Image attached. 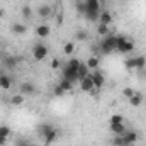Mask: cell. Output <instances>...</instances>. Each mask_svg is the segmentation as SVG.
<instances>
[{"label": "cell", "instance_id": "26", "mask_svg": "<svg viewBox=\"0 0 146 146\" xmlns=\"http://www.w3.org/2000/svg\"><path fill=\"white\" fill-rule=\"evenodd\" d=\"M22 15H24V19H31V17H33V9H31V5H22Z\"/></svg>", "mask_w": 146, "mask_h": 146}, {"label": "cell", "instance_id": "27", "mask_svg": "<svg viewBox=\"0 0 146 146\" xmlns=\"http://www.w3.org/2000/svg\"><path fill=\"white\" fill-rule=\"evenodd\" d=\"M9 136H10V127L9 126H0V138L9 139Z\"/></svg>", "mask_w": 146, "mask_h": 146}, {"label": "cell", "instance_id": "29", "mask_svg": "<svg viewBox=\"0 0 146 146\" xmlns=\"http://www.w3.org/2000/svg\"><path fill=\"white\" fill-rule=\"evenodd\" d=\"M112 145H114V146H124V141H122V134H117V136L112 139Z\"/></svg>", "mask_w": 146, "mask_h": 146}, {"label": "cell", "instance_id": "22", "mask_svg": "<svg viewBox=\"0 0 146 146\" xmlns=\"http://www.w3.org/2000/svg\"><path fill=\"white\" fill-rule=\"evenodd\" d=\"M97 33H99V36L106 37V36H109L112 31L109 29V26H106V24H99V27H97Z\"/></svg>", "mask_w": 146, "mask_h": 146}, {"label": "cell", "instance_id": "15", "mask_svg": "<svg viewBox=\"0 0 146 146\" xmlns=\"http://www.w3.org/2000/svg\"><path fill=\"white\" fill-rule=\"evenodd\" d=\"M85 10L100 12V0H85Z\"/></svg>", "mask_w": 146, "mask_h": 146}, {"label": "cell", "instance_id": "24", "mask_svg": "<svg viewBox=\"0 0 146 146\" xmlns=\"http://www.w3.org/2000/svg\"><path fill=\"white\" fill-rule=\"evenodd\" d=\"M58 85H60V87H61V88H63L65 92H70V90L73 88V82L66 80V78H61V82H60Z\"/></svg>", "mask_w": 146, "mask_h": 146}, {"label": "cell", "instance_id": "19", "mask_svg": "<svg viewBox=\"0 0 146 146\" xmlns=\"http://www.w3.org/2000/svg\"><path fill=\"white\" fill-rule=\"evenodd\" d=\"M99 65H100V61H99L97 56H90V58L87 60V66H88V70H99Z\"/></svg>", "mask_w": 146, "mask_h": 146}, {"label": "cell", "instance_id": "36", "mask_svg": "<svg viewBox=\"0 0 146 146\" xmlns=\"http://www.w3.org/2000/svg\"><path fill=\"white\" fill-rule=\"evenodd\" d=\"M87 36H88V34H87L85 31H78V34H76L78 39H87Z\"/></svg>", "mask_w": 146, "mask_h": 146}, {"label": "cell", "instance_id": "1", "mask_svg": "<svg viewBox=\"0 0 146 146\" xmlns=\"http://www.w3.org/2000/svg\"><path fill=\"white\" fill-rule=\"evenodd\" d=\"M39 133H41V136H42V139H44L46 145H53L58 139V136H60L58 129L54 126H51V124H42L41 129H39Z\"/></svg>", "mask_w": 146, "mask_h": 146}, {"label": "cell", "instance_id": "4", "mask_svg": "<svg viewBox=\"0 0 146 146\" xmlns=\"http://www.w3.org/2000/svg\"><path fill=\"white\" fill-rule=\"evenodd\" d=\"M48 53H49V49H48V46L42 44V42H37L36 46L33 48V58H34L36 61H42V60H46Z\"/></svg>", "mask_w": 146, "mask_h": 146}, {"label": "cell", "instance_id": "30", "mask_svg": "<svg viewBox=\"0 0 146 146\" xmlns=\"http://www.w3.org/2000/svg\"><path fill=\"white\" fill-rule=\"evenodd\" d=\"M124 66H126L127 70H134V58H127V60L124 61Z\"/></svg>", "mask_w": 146, "mask_h": 146}, {"label": "cell", "instance_id": "14", "mask_svg": "<svg viewBox=\"0 0 146 146\" xmlns=\"http://www.w3.org/2000/svg\"><path fill=\"white\" fill-rule=\"evenodd\" d=\"M37 14H39V17L41 19H48L51 14H53V9H51V5H39V9H37Z\"/></svg>", "mask_w": 146, "mask_h": 146}, {"label": "cell", "instance_id": "12", "mask_svg": "<svg viewBox=\"0 0 146 146\" xmlns=\"http://www.w3.org/2000/svg\"><path fill=\"white\" fill-rule=\"evenodd\" d=\"M112 21H114V17H112V14H110L109 10H100L99 24H106V26H109V24H112Z\"/></svg>", "mask_w": 146, "mask_h": 146}, {"label": "cell", "instance_id": "23", "mask_svg": "<svg viewBox=\"0 0 146 146\" xmlns=\"http://www.w3.org/2000/svg\"><path fill=\"white\" fill-rule=\"evenodd\" d=\"M10 104H12V106H22V104H24V95H22V94H15V95H12Z\"/></svg>", "mask_w": 146, "mask_h": 146}, {"label": "cell", "instance_id": "17", "mask_svg": "<svg viewBox=\"0 0 146 146\" xmlns=\"http://www.w3.org/2000/svg\"><path fill=\"white\" fill-rule=\"evenodd\" d=\"M49 33H51V29H49V26H46V24H41V26L36 27V34L39 37H48Z\"/></svg>", "mask_w": 146, "mask_h": 146}, {"label": "cell", "instance_id": "7", "mask_svg": "<svg viewBox=\"0 0 146 146\" xmlns=\"http://www.w3.org/2000/svg\"><path fill=\"white\" fill-rule=\"evenodd\" d=\"M122 141H124V146H134L138 143V133L126 129V133L122 134Z\"/></svg>", "mask_w": 146, "mask_h": 146}, {"label": "cell", "instance_id": "3", "mask_svg": "<svg viewBox=\"0 0 146 146\" xmlns=\"http://www.w3.org/2000/svg\"><path fill=\"white\" fill-rule=\"evenodd\" d=\"M133 49H134L133 39H127L126 36H117V49H115V51H119V53H122V54H127V53H131Z\"/></svg>", "mask_w": 146, "mask_h": 146}, {"label": "cell", "instance_id": "35", "mask_svg": "<svg viewBox=\"0 0 146 146\" xmlns=\"http://www.w3.org/2000/svg\"><path fill=\"white\" fill-rule=\"evenodd\" d=\"M51 66H53L54 70H56V68H60V60H58V58H54V60L51 61Z\"/></svg>", "mask_w": 146, "mask_h": 146}, {"label": "cell", "instance_id": "28", "mask_svg": "<svg viewBox=\"0 0 146 146\" xmlns=\"http://www.w3.org/2000/svg\"><path fill=\"white\" fill-rule=\"evenodd\" d=\"M114 122H124V117L121 114H114V115H110V124H114Z\"/></svg>", "mask_w": 146, "mask_h": 146}, {"label": "cell", "instance_id": "16", "mask_svg": "<svg viewBox=\"0 0 146 146\" xmlns=\"http://www.w3.org/2000/svg\"><path fill=\"white\" fill-rule=\"evenodd\" d=\"M110 131L117 136V134H124L126 133V124L124 122H114L110 124Z\"/></svg>", "mask_w": 146, "mask_h": 146}, {"label": "cell", "instance_id": "5", "mask_svg": "<svg viewBox=\"0 0 146 146\" xmlns=\"http://www.w3.org/2000/svg\"><path fill=\"white\" fill-rule=\"evenodd\" d=\"M61 75H63V78L70 80V82H73V83L78 80V70H76V68H73V66H70V65H65V66H63Z\"/></svg>", "mask_w": 146, "mask_h": 146}, {"label": "cell", "instance_id": "13", "mask_svg": "<svg viewBox=\"0 0 146 146\" xmlns=\"http://www.w3.org/2000/svg\"><path fill=\"white\" fill-rule=\"evenodd\" d=\"M12 87V78L3 72L0 75V90H9Z\"/></svg>", "mask_w": 146, "mask_h": 146}, {"label": "cell", "instance_id": "8", "mask_svg": "<svg viewBox=\"0 0 146 146\" xmlns=\"http://www.w3.org/2000/svg\"><path fill=\"white\" fill-rule=\"evenodd\" d=\"M80 88H82V92H92V90H95V85H94L92 75H87L85 78L80 80Z\"/></svg>", "mask_w": 146, "mask_h": 146}, {"label": "cell", "instance_id": "32", "mask_svg": "<svg viewBox=\"0 0 146 146\" xmlns=\"http://www.w3.org/2000/svg\"><path fill=\"white\" fill-rule=\"evenodd\" d=\"M54 95H56V97H61V95H65V90H63L60 85H56V87H54Z\"/></svg>", "mask_w": 146, "mask_h": 146}, {"label": "cell", "instance_id": "2", "mask_svg": "<svg viewBox=\"0 0 146 146\" xmlns=\"http://www.w3.org/2000/svg\"><path fill=\"white\" fill-rule=\"evenodd\" d=\"M117 49V36L115 34H109L100 41V51L104 54H110Z\"/></svg>", "mask_w": 146, "mask_h": 146}, {"label": "cell", "instance_id": "40", "mask_svg": "<svg viewBox=\"0 0 146 146\" xmlns=\"http://www.w3.org/2000/svg\"><path fill=\"white\" fill-rule=\"evenodd\" d=\"M29 146H36V145H29Z\"/></svg>", "mask_w": 146, "mask_h": 146}, {"label": "cell", "instance_id": "11", "mask_svg": "<svg viewBox=\"0 0 146 146\" xmlns=\"http://www.w3.org/2000/svg\"><path fill=\"white\" fill-rule=\"evenodd\" d=\"M10 31H12V34H15V36H22V34L27 33V27H26V24H22V22H14L12 27H10Z\"/></svg>", "mask_w": 146, "mask_h": 146}, {"label": "cell", "instance_id": "31", "mask_svg": "<svg viewBox=\"0 0 146 146\" xmlns=\"http://www.w3.org/2000/svg\"><path fill=\"white\" fill-rule=\"evenodd\" d=\"M122 94H124V97H127V100H129V99H131L136 92H134L133 88H129V87H127V88H124V90H122Z\"/></svg>", "mask_w": 146, "mask_h": 146}, {"label": "cell", "instance_id": "20", "mask_svg": "<svg viewBox=\"0 0 146 146\" xmlns=\"http://www.w3.org/2000/svg\"><path fill=\"white\" fill-rule=\"evenodd\" d=\"M141 102H143V95L139 94V92H136L131 99H129V104L133 106V107H138V106H141Z\"/></svg>", "mask_w": 146, "mask_h": 146}, {"label": "cell", "instance_id": "21", "mask_svg": "<svg viewBox=\"0 0 146 146\" xmlns=\"http://www.w3.org/2000/svg\"><path fill=\"white\" fill-rule=\"evenodd\" d=\"M87 75H90V70H88V66H87V63H82V65L78 66V80H82V78H85Z\"/></svg>", "mask_w": 146, "mask_h": 146}, {"label": "cell", "instance_id": "33", "mask_svg": "<svg viewBox=\"0 0 146 146\" xmlns=\"http://www.w3.org/2000/svg\"><path fill=\"white\" fill-rule=\"evenodd\" d=\"M76 10H78L80 14H85V2H78V3H76Z\"/></svg>", "mask_w": 146, "mask_h": 146}, {"label": "cell", "instance_id": "10", "mask_svg": "<svg viewBox=\"0 0 146 146\" xmlns=\"http://www.w3.org/2000/svg\"><path fill=\"white\" fill-rule=\"evenodd\" d=\"M21 94L22 95H33V94H36V85L31 83V82L21 83Z\"/></svg>", "mask_w": 146, "mask_h": 146}, {"label": "cell", "instance_id": "6", "mask_svg": "<svg viewBox=\"0 0 146 146\" xmlns=\"http://www.w3.org/2000/svg\"><path fill=\"white\" fill-rule=\"evenodd\" d=\"M90 75H92V80H94L95 90H100V88L104 87V83H106V76H104V73L100 72V70H94V73H90Z\"/></svg>", "mask_w": 146, "mask_h": 146}, {"label": "cell", "instance_id": "34", "mask_svg": "<svg viewBox=\"0 0 146 146\" xmlns=\"http://www.w3.org/2000/svg\"><path fill=\"white\" fill-rule=\"evenodd\" d=\"M15 146H29V143H27L26 139H17V141H15Z\"/></svg>", "mask_w": 146, "mask_h": 146}, {"label": "cell", "instance_id": "38", "mask_svg": "<svg viewBox=\"0 0 146 146\" xmlns=\"http://www.w3.org/2000/svg\"><path fill=\"white\" fill-rule=\"evenodd\" d=\"M0 17H3V10L2 9H0Z\"/></svg>", "mask_w": 146, "mask_h": 146}, {"label": "cell", "instance_id": "25", "mask_svg": "<svg viewBox=\"0 0 146 146\" xmlns=\"http://www.w3.org/2000/svg\"><path fill=\"white\" fill-rule=\"evenodd\" d=\"M63 51H65V54H68V56H72L73 51H75V42L73 41H68L66 44H65V48H63Z\"/></svg>", "mask_w": 146, "mask_h": 146}, {"label": "cell", "instance_id": "18", "mask_svg": "<svg viewBox=\"0 0 146 146\" xmlns=\"http://www.w3.org/2000/svg\"><path fill=\"white\" fill-rule=\"evenodd\" d=\"M145 65H146V58L145 56H134V70L141 72V70L145 68Z\"/></svg>", "mask_w": 146, "mask_h": 146}, {"label": "cell", "instance_id": "37", "mask_svg": "<svg viewBox=\"0 0 146 146\" xmlns=\"http://www.w3.org/2000/svg\"><path fill=\"white\" fill-rule=\"evenodd\" d=\"M5 143H7V139H3V138H0V146H5Z\"/></svg>", "mask_w": 146, "mask_h": 146}, {"label": "cell", "instance_id": "39", "mask_svg": "<svg viewBox=\"0 0 146 146\" xmlns=\"http://www.w3.org/2000/svg\"><path fill=\"white\" fill-rule=\"evenodd\" d=\"M2 73H3V70H2V66H0V75H2Z\"/></svg>", "mask_w": 146, "mask_h": 146}, {"label": "cell", "instance_id": "9", "mask_svg": "<svg viewBox=\"0 0 146 146\" xmlns=\"http://www.w3.org/2000/svg\"><path fill=\"white\" fill-rule=\"evenodd\" d=\"M21 61H22V58H19V56H5V58H3V66H5L7 70H15V66H17Z\"/></svg>", "mask_w": 146, "mask_h": 146}]
</instances>
